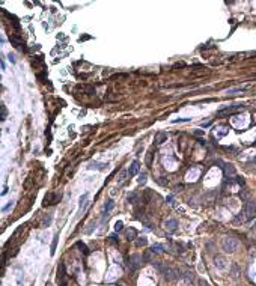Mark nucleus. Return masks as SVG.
Here are the masks:
<instances>
[{"label": "nucleus", "instance_id": "f257e3e1", "mask_svg": "<svg viewBox=\"0 0 256 286\" xmlns=\"http://www.w3.org/2000/svg\"><path fill=\"white\" fill-rule=\"evenodd\" d=\"M222 249L226 253H234L238 249V241L232 237H225L223 241H222Z\"/></svg>", "mask_w": 256, "mask_h": 286}, {"label": "nucleus", "instance_id": "f03ea898", "mask_svg": "<svg viewBox=\"0 0 256 286\" xmlns=\"http://www.w3.org/2000/svg\"><path fill=\"white\" fill-rule=\"evenodd\" d=\"M179 277H182V274H181V271H179L178 268H175V267H167V270H166V272H164V279L167 280V282H175V280H178Z\"/></svg>", "mask_w": 256, "mask_h": 286}, {"label": "nucleus", "instance_id": "7ed1b4c3", "mask_svg": "<svg viewBox=\"0 0 256 286\" xmlns=\"http://www.w3.org/2000/svg\"><path fill=\"white\" fill-rule=\"evenodd\" d=\"M255 211H256V202L255 200H247L246 203V208H244V218L246 220H250L253 215H255Z\"/></svg>", "mask_w": 256, "mask_h": 286}, {"label": "nucleus", "instance_id": "20e7f679", "mask_svg": "<svg viewBox=\"0 0 256 286\" xmlns=\"http://www.w3.org/2000/svg\"><path fill=\"white\" fill-rule=\"evenodd\" d=\"M142 261H143V259L140 257L139 255H133L131 259H130V267H131V270H134V271L139 270L140 265H142Z\"/></svg>", "mask_w": 256, "mask_h": 286}, {"label": "nucleus", "instance_id": "39448f33", "mask_svg": "<svg viewBox=\"0 0 256 286\" xmlns=\"http://www.w3.org/2000/svg\"><path fill=\"white\" fill-rule=\"evenodd\" d=\"M56 200H57L56 194H54L53 191H50V193L45 194V197H44V206H47V205H53V203H56Z\"/></svg>", "mask_w": 256, "mask_h": 286}, {"label": "nucleus", "instance_id": "423d86ee", "mask_svg": "<svg viewBox=\"0 0 256 286\" xmlns=\"http://www.w3.org/2000/svg\"><path fill=\"white\" fill-rule=\"evenodd\" d=\"M139 169H140V163H139V161H133V163L130 164V167H128V175H130V176L137 175Z\"/></svg>", "mask_w": 256, "mask_h": 286}, {"label": "nucleus", "instance_id": "0eeeda50", "mask_svg": "<svg viewBox=\"0 0 256 286\" xmlns=\"http://www.w3.org/2000/svg\"><path fill=\"white\" fill-rule=\"evenodd\" d=\"M166 140H167V133L160 131V133L155 134V145H163Z\"/></svg>", "mask_w": 256, "mask_h": 286}, {"label": "nucleus", "instance_id": "6e6552de", "mask_svg": "<svg viewBox=\"0 0 256 286\" xmlns=\"http://www.w3.org/2000/svg\"><path fill=\"white\" fill-rule=\"evenodd\" d=\"M176 227H178V222L175 218H169L167 222H166V229H167L169 232H175Z\"/></svg>", "mask_w": 256, "mask_h": 286}, {"label": "nucleus", "instance_id": "1a4fd4ad", "mask_svg": "<svg viewBox=\"0 0 256 286\" xmlns=\"http://www.w3.org/2000/svg\"><path fill=\"white\" fill-rule=\"evenodd\" d=\"M214 264H215V267H217V268H220V270L226 268V261H225V257H223V256H215Z\"/></svg>", "mask_w": 256, "mask_h": 286}, {"label": "nucleus", "instance_id": "9d476101", "mask_svg": "<svg viewBox=\"0 0 256 286\" xmlns=\"http://www.w3.org/2000/svg\"><path fill=\"white\" fill-rule=\"evenodd\" d=\"M152 265H154V268H155V270L160 272V274L164 276V272H166V270H167V267H166L163 262H158V261H157V262H152Z\"/></svg>", "mask_w": 256, "mask_h": 286}, {"label": "nucleus", "instance_id": "9b49d317", "mask_svg": "<svg viewBox=\"0 0 256 286\" xmlns=\"http://www.w3.org/2000/svg\"><path fill=\"white\" fill-rule=\"evenodd\" d=\"M65 265L63 264H59V268H57V280L63 282V279H65Z\"/></svg>", "mask_w": 256, "mask_h": 286}, {"label": "nucleus", "instance_id": "f8f14e48", "mask_svg": "<svg viewBox=\"0 0 256 286\" xmlns=\"http://www.w3.org/2000/svg\"><path fill=\"white\" fill-rule=\"evenodd\" d=\"M113 206H114V202H113V199H109L106 203H104V215H107L112 209H113Z\"/></svg>", "mask_w": 256, "mask_h": 286}, {"label": "nucleus", "instance_id": "ddd939ff", "mask_svg": "<svg viewBox=\"0 0 256 286\" xmlns=\"http://www.w3.org/2000/svg\"><path fill=\"white\" fill-rule=\"evenodd\" d=\"M125 235H127V240H130V241L134 240V241H136V240H137V238H136V237H137V230H136V229H127Z\"/></svg>", "mask_w": 256, "mask_h": 286}, {"label": "nucleus", "instance_id": "4468645a", "mask_svg": "<svg viewBox=\"0 0 256 286\" xmlns=\"http://www.w3.org/2000/svg\"><path fill=\"white\" fill-rule=\"evenodd\" d=\"M107 164H102V163H91L87 166V169H98V170H104Z\"/></svg>", "mask_w": 256, "mask_h": 286}, {"label": "nucleus", "instance_id": "2eb2a0df", "mask_svg": "<svg viewBox=\"0 0 256 286\" xmlns=\"http://www.w3.org/2000/svg\"><path fill=\"white\" fill-rule=\"evenodd\" d=\"M151 252H152V253H163V252H164V247H163L161 244H154V245L151 247Z\"/></svg>", "mask_w": 256, "mask_h": 286}, {"label": "nucleus", "instance_id": "dca6fc26", "mask_svg": "<svg viewBox=\"0 0 256 286\" xmlns=\"http://www.w3.org/2000/svg\"><path fill=\"white\" fill-rule=\"evenodd\" d=\"M225 173H226V176L227 178H230V176H234L235 175V169L230 166V164H227L226 167H225Z\"/></svg>", "mask_w": 256, "mask_h": 286}, {"label": "nucleus", "instance_id": "f3484780", "mask_svg": "<svg viewBox=\"0 0 256 286\" xmlns=\"http://www.w3.org/2000/svg\"><path fill=\"white\" fill-rule=\"evenodd\" d=\"M182 277H184L187 282H191V280L195 279V272H193V271H190V270H187V271H184Z\"/></svg>", "mask_w": 256, "mask_h": 286}, {"label": "nucleus", "instance_id": "a211bd4d", "mask_svg": "<svg viewBox=\"0 0 256 286\" xmlns=\"http://www.w3.org/2000/svg\"><path fill=\"white\" fill-rule=\"evenodd\" d=\"M249 86H241V87H234V89H227L226 94H238V92H242L244 89H247Z\"/></svg>", "mask_w": 256, "mask_h": 286}, {"label": "nucleus", "instance_id": "6ab92c4d", "mask_svg": "<svg viewBox=\"0 0 256 286\" xmlns=\"http://www.w3.org/2000/svg\"><path fill=\"white\" fill-rule=\"evenodd\" d=\"M142 259H143V262H154V261H152V252H151V250H146V252L143 253V257H142Z\"/></svg>", "mask_w": 256, "mask_h": 286}, {"label": "nucleus", "instance_id": "aec40b11", "mask_svg": "<svg viewBox=\"0 0 256 286\" xmlns=\"http://www.w3.org/2000/svg\"><path fill=\"white\" fill-rule=\"evenodd\" d=\"M137 197H139V196H137V193H136V191H133L131 194H128V199H127V200L130 202V203H136V202H137Z\"/></svg>", "mask_w": 256, "mask_h": 286}, {"label": "nucleus", "instance_id": "412c9836", "mask_svg": "<svg viewBox=\"0 0 256 286\" xmlns=\"http://www.w3.org/2000/svg\"><path fill=\"white\" fill-rule=\"evenodd\" d=\"M146 244H148V238H145V237L136 240V245H137V247H143V245H146Z\"/></svg>", "mask_w": 256, "mask_h": 286}, {"label": "nucleus", "instance_id": "4be33fe9", "mask_svg": "<svg viewBox=\"0 0 256 286\" xmlns=\"http://www.w3.org/2000/svg\"><path fill=\"white\" fill-rule=\"evenodd\" d=\"M146 179H148V173L146 172H142V173H140V176H139V179H137V182L139 184H145Z\"/></svg>", "mask_w": 256, "mask_h": 286}, {"label": "nucleus", "instance_id": "5701e85b", "mask_svg": "<svg viewBox=\"0 0 256 286\" xmlns=\"http://www.w3.org/2000/svg\"><path fill=\"white\" fill-rule=\"evenodd\" d=\"M77 247H79V249H80V252H83L84 255H87L89 253V250H87V247L82 242V241H79V242H77Z\"/></svg>", "mask_w": 256, "mask_h": 286}, {"label": "nucleus", "instance_id": "b1692460", "mask_svg": "<svg viewBox=\"0 0 256 286\" xmlns=\"http://www.w3.org/2000/svg\"><path fill=\"white\" fill-rule=\"evenodd\" d=\"M127 175H128V170H122V172H121V175L118 176V182H124L125 178H127Z\"/></svg>", "mask_w": 256, "mask_h": 286}, {"label": "nucleus", "instance_id": "393cba45", "mask_svg": "<svg viewBox=\"0 0 256 286\" xmlns=\"http://www.w3.org/2000/svg\"><path fill=\"white\" fill-rule=\"evenodd\" d=\"M50 223H51V214H48V215L44 218V222H42V227H45V226H50Z\"/></svg>", "mask_w": 256, "mask_h": 286}, {"label": "nucleus", "instance_id": "a878e982", "mask_svg": "<svg viewBox=\"0 0 256 286\" xmlns=\"http://www.w3.org/2000/svg\"><path fill=\"white\" fill-rule=\"evenodd\" d=\"M57 238H59V235H54V238H53V244H51V255L54 253V250H56V244H57Z\"/></svg>", "mask_w": 256, "mask_h": 286}, {"label": "nucleus", "instance_id": "bb28decb", "mask_svg": "<svg viewBox=\"0 0 256 286\" xmlns=\"http://www.w3.org/2000/svg\"><path fill=\"white\" fill-rule=\"evenodd\" d=\"M145 163H146V166H151L152 164V152H148L146 154V161Z\"/></svg>", "mask_w": 256, "mask_h": 286}, {"label": "nucleus", "instance_id": "cd10ccee", "mask_svg": "<svg viewBox=\"0 0 256 286\" xmlns=\"http://www.w3.org/2000/svg\"><path fill=\"white\" fill-rule=\"evenodd\" d=\"M6 114H8V110H6L5 106H2V116H0V119L5 121V119H6Z\"/></svg>", "mask_w": 256, "mask_h": 286}, {"label": "nucleus", "instance_id": "c85d7f7f", "mask_svg": "<svg viewBox=\"0 0 256 286\" xmlns=\"http://www.w3.org/2000/svg\"><path fill=\"white\" fill-rule=\"evenodd\" d=\"M124 229V225H122V222H116V225H114V230H122Z\"/></svg>", "mask_w": 256, "mask_h": 286}, {"label": "nucleus", "instance_id": "c756f323", "mask_svg": "<svg viewBox=\"0 0 256 286\" xmlns=\"http://www.w3.org/2000/svg\"><path fill=\"white\" fill-rule=\"evenodd\" d=\"M232 276H234L235 279L240 276V274H238V267H237V265H234V268H232Z\"/></svg>", "mask_w": 256, "mask_h": 286}, {"label": "nucleus", "instance_id": "7c9ffc66", "mask_svg": "<svg viewBox=\"0 0 256 286\" xmlns=\"http://www.w3.org/2000/svg\"><path fill=\"white\" fill-rule=\"evenodd\" d=\"M12 206H14V202H11V203H8V205H6V206L3 208V212H5V211H8V209H11V208H12Z\"/></svg>", "mask_w": 256, "mask_h": 286}, {"label": "nucleus", "instance_id": "2f4dec72", "mask_svg": "<svg viewBox=\"0 0 256 286\" xmlns=\"http://www.w3.org/2000/svg\"><path fill=\"white\" fill-rule=\"evenodd\" d=\"M197 286H208V283L205 282V280H202V279H200V280H197Z\"/></svg>", "mask_w": 256, "mask_h": 286}, {"label": "nucleus", "instance_id": "473e14b6", "mask_svg": "<svg viewBox=\"0 0 256 286\" xmlns=\"http://www.w3.org/2000/svg\"><path fill=\"white\" fill-rule=\"evenodd\" d=\"M195 136H203V131L202 129H195Z\"/></svg>", "mask_w": 256, "mask_h": 286}, {"label": "nucleus", "instance_id": "72a5a7b5", "mask_svg": "<svg viewBox=\"0 0 256 286\" xmlns=\"http://www.w3.org/2000/svg\"><path fill=\"white\" fill-rule=\"evenodd\" d=\"M157 181H158V182H160L161 185H166V184L169 182V179H167V181H166V179H157Z\"/></svg>", "mask_w": 256, "mask_h": 286}, {"label": "nucleus", "instance_id": "f704fd0d", "mask_svg": "<svg viewBox=\"0 0 256 286\" xmlns=\"http://www.w3.org/2000/svg\"><path fill=\"white\" fill-rule=\"evenodd\" d=\"M182 188H184L182 185H176V187H175V190H176V191H179V190H182Z\"/></svg>", "mask_w": 256, "mask_h": 286}, {"label": "nucleus", "instance_id": "c9c22d12", "mask_svg": "<svg viewBox=\"0 0 256 286\" xmlns=\"http://www.w3.org/2000/svg\"><path fill=\"white\" fill-rule=\"evenodd\" d=\"M60 286H67V283H65V282H62V285H60Z\"/></svg>", "mask_w": 256, "mask_h": 286}]
</instances>
